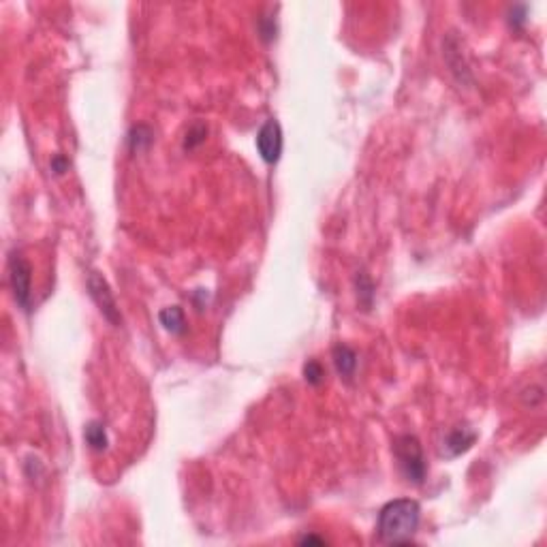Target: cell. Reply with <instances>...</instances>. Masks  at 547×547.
I'll list each match as a JSON object with an SVG mask.
<instances>
[{
	"mask_svg": "<svg viewBox=\"0 0 547 547\" xmlns=\"http://www.w3.org/2000/svg\"><path fill=\"white\" fill-rule=\"evenodd\" d=\"M205 135H208V126H205L203 122H195V124L188 128L186 137H184V150H195V148H199V145L205 141Z\"/></svg>",
	"mask_w": 547,
	"mask_h": 547,
	"instance_id": "cell-12",
	"label": "cell"
},
{
	"mask_svg": "<svg viewBox=\"0 0 547 547\" xmlns=\"http://www.w3.org/2000/svg\"><path fill=\"white\" fill-rule=\"evenodd\" d=\"M51 171H53L56 175L66 173V171H68V158L62 156V154H53V156H51Z\"/></svg>",
	"mask_w": 547,
	"mask_h": 547,
	"instance_id": "cell-14",
	"label": "cell"
},
{
	"mask_svg": "<svg viewBox=\"0 0 547 547\" xmlns=\"http://www.w3.org/2000/svg\"><path fill=\"white\" fill-rule=\"evenodd\" d=\"M86 285H88V293H90L92 302L98 306L101 315H103L113 327H118V325L122 323V317H120V308H118V304H116V297H113V293H111L107 280H105L98 272H90Z\"/></svg>",
	"mask_w": 547,
	"mask_h": 547,
	"instance_id": "cell-4",
	"label": "cell"
},
{
	"mask_svg": "<svg viewBox=\"0 0 547 547\" xmlns=\"http://www.w3.org/2000/svg\"><path fill=\"white\" fill-rule=\"evenodd\" d=\"M300 543H302V546H308V543H319V546H323L325 539H323V537H315V535H306V537L300 539Z\"/></svg>",
	"mask_w": 547,
	"mask_h": 547,
	"instance_id": "cell-15",
	"label": "cell"
},
{
	"mask_svg": "<svg viewBox=\"0 0 547 547\" xmlns=\"http://www.w3.org/2000/svg\"><path fill=\"white\" fill-rule=\"evenodd\" d=\"M332 357H334V366H336L338 374L349 381L357 370V353L347 344H336Z\"/></svg>",
	"mask_w": 547,
	"mask_h": 547,
	"instance_id": "cell-7",
	"label": "cell"
},
{
	"mask_svg": "<svg viewBox=\"0 0 547 547\" xmlns=\"http://www.w3.org/2000/svg\"><path fill=\"white\" fill-rule=\"evenodd\" d=\"M9 285L13 291V297L17 302V306L28 312L30 304H32V267L28 263V259L21 255V250H11L9 252Z\"/></svg>",
	"mask_w": 547,
	"mask_h": 547,
	"instance_id": "cell-3",
	"label": "cell"
},
{
	"mask_svg": "<svg viewBox=\"0 0 547 547\" xmlns=\"http://www.w3.org/2000/svg\"><path fill=\"white\" fill-rule=\"evenodd\" d=\"M394 456L398 466L409 484L421 486L428 477V462L421 449V443L413 434H400L394 441Z\"/></svg>",
	"mask_w": 547,
	"mask_h": 547,
	"instance_id": "cell-2",
	"label": "cell"
},
{
	"mask_svg": "<svg viewBox=\"0 0 547 547\" xmlns=\"http://www.w3.org/2000/svg\"><path fill=\"white\" fill-rule=\"evenodd\" d=\"M150 143H152V131H150L148 126L137 124V126L131 128V133H128V145H131L133 152H143V150L150 148Z\"/></svg>",
	"mask_w": 547,
	"mask_h": 547,
	"instance_id": "cell-10",
	"label": "cell"
},
{
	"mask_svg": "<svg viewBox=\"0 0 547 547\" xmlns=\"http://www.w3.org/2000/svg\"><path fill=\"white\" fill-rule=\"evenodd\" d=\"M158 321L160 325L169 332V334H175V336H182L186 332V315L180 306H169V308H163L158 312Z\"/></svg>",
	"mask_w": 547,
	"mask_h": 547,
	"instance_id": "cell-8",
	"label": "cell"
},
{
	"mask_svg": "<svg viewBox=\"0 0 547 547\" xmlns=\"http://www.w3.org/2000/svg\"><path fill=\"white\" fill-rule=\"evenodd\" d=\"M304 379L308 381V385L319 387L325 381V370L317 359H308V364L304 366Z\"/></svg>",
	"mask_w": 547,
	"mask_h": 547,
	"instance_id": "cell-13",
	"label": "cell"
},
{
	"mask_svg": "<svg viewBox=\"0 0 547 547\" xmlns=\"http://www.w3.org/2000/svg\"><path fill=\"white\" fill-rule=\"evenodd\" d=\"M421 522V507L417 501L398 499L387 503L379 513L377 535L385 546H407L415 539Z\"/></svg>",
	"mask_w": 547,
	"mask_h": 547,
	"instance_id": "cell-1",
	"label": "cell"
},
{
	"mask_svg": "<svg viewBox=\"0 0 547 547\" xmlns=\"http://www.w3.org/2000/svg\"><path fill=\"white\" fill-rule=\"evenodd\" d=\"M83 439L88 443V447L96 454L105 451L107 445H109V439H107V432H105V426L101 421H90L83 430Z\"/></svg>",
	"mask_w": 547,
	"mask_h": 547,
	"instance_id": "cell-9",
	"label": "cell"
},
{
	"mask_svg": "<svg viewBox=\"0 0 547 547\" xmlns=\"http://www.w3.org/2000/svg\"><path fill=\"white\" fill-rule=\"evenodd\" d=\"M357 295H359V302L364 304V308L368 310L370 304H372V297H374V285L372 280L368 278L366 272H357Z\"/></svg>",
	"mask_w": 547,
	"mask_h": 547,
	"instance_id": "cell-11",
	"label": "cell"
},
{
	"mask_svg": "<svg viewBox=\"0 0 547 547\" xmlns=\"http://www.w3.org/2000/svg\"><path fill=\"white\" fill-rule=\"evenodd\" d=\"M475 441H477V432L469 428H454L443 441V454H447L449 458H458L466 454L475 445Z\"/></svg>",
	"mask_w": 547,
	"mask_h": 547,
	"instance_id": "cell-6",
	"label": "cell"
},
{
	"mask_svg": "<svg viewBox=\"0 0 547 547\" xmlns=\"http://www.w3.org/2000/svg\"><path fill=\"white\" fill-rule=\"evenodd\" d=\"M257 152L263 158V163L274 165L280 160L282 154V128L280 122L270 118L257 133Z\"/></svg>",
	"mask_w": 547,
	"mask_h": 547,
	"instance_id": "cell-5",
	"label": "cell"
}]
</instances>
